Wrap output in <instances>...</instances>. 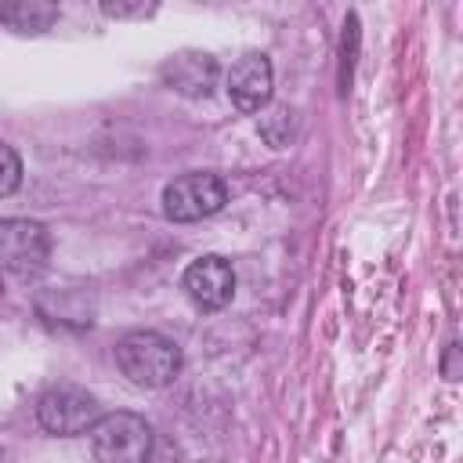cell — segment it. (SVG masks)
I'll list each match as a JSON object with an SVG mask.
<instances>
[{
    "mask_svg": "<svg viewBox=\"0 0 463 463\" xmlns=\"http://www.w3.org/2000/svg\"><path fill=\"white\" fill-rule=\"evenodd\" d=\"M36 420H40V427L47 434L76 438V434H90L94 430V423L101 420V405L83 387L61 383V387H51L36 402Z\"/></svg>",
    "mask_w": 463,
    "mask_h": 463,
    "instance_id": "3957f363",
    "label": "cell"
},
{
    "mask_svg": "<svg viewBox=\"0 0 463 463\" xmlns=\"http://www.w3.org/2000/svg\"><path fill=\"white\" fill-rule=\"evenodd\" d=\"M271 87H275V72L264 51H246L228 72V98L239 112H260L271 101Z\"/></svg>",
    "mask_w": 463,
    "mask_h": 463,
    "instance_id": "52a82bcc",
    "label": "cell"
},
{
    "mask_svg": "<svg viewBox=\"0 0 463 463\" xmlns=\"http://www.w3.org/2000/svg\"><path fill=\"white\" fill-rule=\"evenodd\" d=\"M22 184V159L11 145L0 141V199H7Z\"/></svg>",
    "mask_w": 463,
    "mask_h": 463,
    "instance_id": "8fae6325",
    "label": "cell"
},
{
    "mask_svg": "<svg viewBox=\"0 0 463 463\" xmlns=\"http://www.w3.org/2000/svg\"><path fill=\"white\" fill-rule=\"evenodd\" d=\"M163 83L184 98H210L217 87V61L206 51H177L159 69Z\"/></svg>",
    "mask_w": 463,
    "mask_h": 463,
    "instance_id": "ba28073f",
    "label": "cell"
},
{
    "mask_svg": "<svg viewBox=\"0 0 463 463\" xmlns=\"http://www.w3.org/2000/svg\"><path fill=\"white\" fill-rule=\"evenodd\" d=\"M228 203V184L217 174H181L163 188V213L177 224L203 221Z\"/></svg>",
    "mask_w": 463,
    "mask_h": 463,
    "instance_id": "277c9868",
    "label": "cell"
},
{
    "mask_svg": "<svg viewBox=\"0 0 463 463\" xmlns=\"http://www.w3.org/2000/svg\"><path fill=\"white\" fill-rule=\"evenodd\" d=\"M181 282H184L188 300L195 307H203V311H221L235 297V271H232V264L224 257H213V253L192 260L184 268V279Z\"/></svg>",
    "mask_w": 463,
    "mask_h": 463,
    "instance_id": "8992f818",
    "label": "cell"
},
{
    "mask_svg": "<svg viewBox=\"0 0 463 463\" xmlns=\"http://www.w3.org/2000/svg\"><path fill=\"white\" fill-rule=\"evenodd\" d=\"M257 130H260V137H264L271 148H286L289 137H293V130H297V112H293L289 105H275V109H268V112L257 119Z\"/></svg>",
    "mask_w": 463,
    "mask_h": 463,
    "instance_id": "30bf717a",
    "label": "cell"
},
{
    "mask_svg": "<svg viewBox=\"0 0 463 463\" xmlns=\"http://www.w3.org/2000/svg\"><path fill=\"white\" fill-rule=\"evenodd\" d=\"M94 463H148L152 427L137 412H109L90 430Z\"/></svg>",
    "mask_w": 463,
    "mask_h": 463,
    "instance_id": "7a4b0ae2",
    "label": "cell"
},
{
    "mask_svg": "<svg viewBox=\"0 0 463 463\" xmlns=\"http://www.w3.org/2000/svg\"><path fill=\"white\" fill-rule=\"evenodd\" d=\"M51 257V235L36 221H0V268L14 275H33L47 264Z\"/></svg>",
    "mask_w": 463,
    "mask_h": 463,
    "instance_id": "5b68a950",
    "label": "cell"
},
{
    "mask_svg": "<svg viewBox=\"0 0 463 463\" xmlns=\"http://www.w3.org/2000/svg\"><path fill=\"white\" fill-rule=\"evenodd\" d=\"M101 11L112 14V18H127V14H152L156 7L152 4H134V7L130 4H101Z\"/></svg>",
    "mask_w": 463,
    "mask_h": 463,
    "instance_id": "7c38bea8",
    "label": "cell"
},
{
    "mask_svg": "<svg viewBox=\"0 0 463 463\" xmlns=\"http://www.w3.org/2000/svg\"><path fill=\"white\" fill-rule=\"evenodd\" d=\"M116 365L134 387H166L181 373V347L152 329H134L116 344Z\"/></svg>",
    "mask_w": 463,
    "mask_h": 463,
    "instance_id": "6da1fadb",
    "label": "cell"
},
{
    "mask_svg": "<svg viewBox=\"0 0 463 463\" xmlns=\"http://www.w3.org/2000/svg\"><path fill=\"white\" fill-rule=\"evenodd\" d=\"M0 22H7L18 33H43L58 22V4L47 0H11L0 7Z\"/></svg>",
    "mask_w": 463,
    "mask_h": 463,
    "instance_id": "9c48e42d",
    "label": "cell"
}]
</instances>
